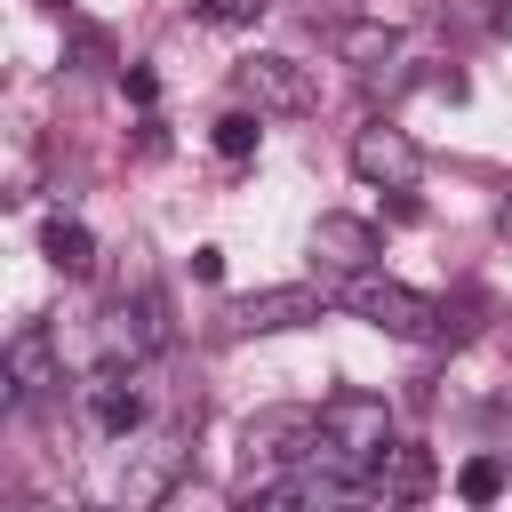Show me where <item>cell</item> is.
Masks as SVG:
<instances>
[{"label": "cell", "instance_id": "6da1fadb", "mask_svg": "<svg viewBox=\"0 0 512 512\" xmlns=\"http://www.w3.org/2000/svg\"><path fill=\"white\" fill-rule=\"evenodd\" d=\"M392 440H400V424H392V400L384 392H328L320 400V448H312V464H328V472H344L352 488H368V472L392 456Z\"/></svg>", "mask_w": 512, "mask_h": 512}, {"label": "cell", "instance_id": "7a4b0ae2", "mask_svg": "<svg viewBox=\"0 0 512 512\" xmlns=\"http://www.w3.org/2000/svg\"><path fill=\"white\" fill-rule=\"evenodd\" d=\"M336 304H344V312H360V320H368V328H384V336H408V344H424V336H440V328H448V312H440L432 296H416V288L384 280L376 264H368V272H344V280H336Z\"/></svg>", "mask_w": 512, "mask_h": 512}, {"label": "cell", "instance_id": "3957f363", "mask_svg": "<svg viewBox=\"0 0 512 512\" xmlns=\"http://www.w3.org/2000/svg\"><path fill=\"white\" fill-rule=\"evenodd\" d=\"M312 448H320V408H256L240 424V480L312 464Z\"/></svg>", "mask_w": 512, "mask_h": 512}, {"label": "cell", "instance_id": "277c9868", "mask_svg": "<svg viewBox=\"0 0 512 512\" xmlns=\"http://www.w3.org/2000/svg\"><path fill=\"white\" fill-rule=\"evenodd\" d=\"M352 176L376 184V192H416V184H424V152H416L408 128L368 120V128H352Z\"/></svg>", "mask_w": 512, "mask_h": 512}, {"label": "cell", "instance_id": "5b68a950", "mask_svg": "<svg viewBox=\"0 0 512 512\" xmlns=\"http://www.w3.org/2000/svg\"><path fill=\"white\" fill-rule=\"evenodd\" d=\"M232 80H240V96H248L264 120H304V112L320 104V88H312V72H304L296 56H248Z\"/></svg>", "mask_w": 512, "mask_h": 512}, {"label": "cell", "instance_id": "8992f818", "mask_svg": "<svg viewBox=\"0 0 512 512\" xmlns=\"http://www.w3.org/2000/svg\"><path fill=\"white\" fill-rule=\"evenodd\" d=\"M152 352H168V304H160V288H136V296H112L104 304V360H152Z\"/></svg>", "mask_w": 512, "mask_h": 512}, {"label": "cell", "instance_id": "52a82bcc", "mask_svg": "<svg viewBox=\"0 0 512 512\" xmlns=\"http://www.w3.org/2000/svg\"><path fill=\"white\" fill-rule=\"evenodd\" d=\"M192 472V448H184V432H152L144 448H128V472H120V504L128 512H152V504H168L176 496V480Z\"/></svg>", "mask_w": 512, "mask_h": 512}, {"label": "cell", "instance_id": "ba28073f", "mask_svg": "<svg viewBox=\"0 0 512 512\" xmlns=\"http://www.w3.org/2000/svg\"><path fill=\"white\" fill-rule=\"evenodd\" d=\"M320 312H328V296L304 288V280H288V288L240 296V304L224 312V328H232V336H272V328H304V320H320Z\"/></svg>", "mask_w": 512, "mask_h": 512}, {"label": "cell", "instance_id": "9c48e42d", "mask_svg": "<svg viewBox=\"0 0 512 512\" xmlns=\"http://www.w3.org/2000/svg\"><path fill=\"white\" fill-rule=\"evenodd\" d=\"M312 264L320 272H368V264H384V232L368 224V216H344V208H328L320 224H312Z\"/></svg>", "mask_w": 512, "mask_h": 512}, {"label": "cell", "instance_id": "30bf717a", "mask_svg": "<svg viewBox=\"0 0 512 512\" xmlns=\"http://www.w3.org/2000/svg\"><path fill=\"white\" fill-rule=\"evenodd\" d=\"M64 384V360H56V336L40 328V320H24L16 336H8V400L16 408H32V400H48Z\"/></svg>", "mask_w": 512, "mask_h": 512}, {"label": "cell", "instance_id": "8fae6325", "mask_svg": "<svg viewBox=\"0 0 512 512\" xmlns=\"http://www.w3.org/2000/svg\"><path fill=\"white\" fill-rule=\"evenodd\" d=\"M80 400H88V424H96L104 440H128V432L144 424V392H136V368H128V360H104V368L80 384Z\"/></svg>", "mask_w": 512, "mask_h": 512}, {"label": "cell", "instance_id": "7c38bea8", "mask_svg": "<svg viewBox=\"0 0 512 512\" xmlns=\"http://www.w3.org/2000/svg\"><path fill=\"white\" fill-rule=\"evenodd\" d=\"M368 496H384V504H416V496H432V448L392 440V456L368 472Z\"/></svg>", "mask_w": 512, "mask_h": 512}, {"label": "cell", "instance_id": "4fadbf2b", "mask_svg": "<svg viewBox=\"0 0 512 512\" xmlns=\"http://www.w3.org/2000/svg\"><path fill=\"white\" fill-rule=\"evenodd\" d=\"M40 256H48L64 280H88V272H96V232H88L80 216H48V224H40Z\"/></svg>", "mask_w": 512, "mask_h": 512}, {"label": "cell", "instance_id": "5bb4252c", "mask_svg": "<svg viewBox=\"0 0 512 512\" xmlns=\"http://www.w3.org/2000/svg\"><path fill=\"white\" fill-rule=\"evenodd\" d=\"M336 56L360 64V72H376V64L400 56V32H392V24H344V32H336Z\"/></svg>", "mask_w": 512, "mask_h": 512}, {"label": "cell", "instance_id": "9a60e30c", "mask_svg": "<svg viewBox=\"0 0 512 512\" xmlns=\"http://www.w3.org/2000/svg\"><path fill=\"white\" fill-rule=\"evenodd\" d=\"M256 120H264L256 104H248V112H224V120L208 128V144H216V160H256V136H264Z\"/></svg>", "mask_w": 512, "mask_h": 512}, {"label": "cell", "instance_id": "2e32d148", "mask_svg": "<svg viewBox=\"0 0 512 512\" xmlns=\"http://www.w3.org/2000/svg\"><path fill=\"white\" fill-rule=\"evenodd\" d=\"M456 496H464V504H496V496H504V464H496V456H472V464L456 472Z\"/></svg>", "mask_w": 512, "mask_h": 512}, {"label": "cell", "instance_id": "e0dca14e", "mask_svg": "<svg viewBox=\"0 0 512 512\" xmlns=\"http://www.w3.org/2000/svg\"><path fill=\"white\" fill-rule=\"evenodd\" d=\"M200 8V24H224V32H240V24H256L272 0H192Z\"/></svg>", "mask_w": 512, "mask_h": 512}, {"label": "cell", "instance_id": "ac0fdd59", "mask_svg": "<svg viewBox=\"0 0 512 512\" xmlns=\"http://www.w3.org/2000/svg\"><path fill=\"white\" fill-rule=\"evenodd\" d=\"M192 280H224V256L216 248H192Z\"/></svg>", "mask_w": 512, "mask_h": 512}, {"label": "cell", "instance_id": "d6986e66", "mask_svg": "<svg viewBox=\"0 0 512 512\" xmlns=\"http://www.w3.org/2000/svg\"><path fill=\"white\" fill-rule=\"evenodd\" d=\"M496 232H512V184H504V200H496Z\"/></svg>", "mask_w": 512, "mask_h": 512}, {"label": "cell", "instance_id": "ffe728a7", "mask_svg": "<svg viewBox=\"0 0 512 512\" xmlns=\"http://www.w3.org/2000/svg\"><path fill=\"white\" fill-rule=\"evenodd\" d=\"M496 32H504V40H512V8H496Z\"/></svg>", "mask_w": 512, "mask_h": 512}, {"label": "cell", "instance_id": "44dd1931", "mask_svg": "<svg viewBox=\"0 0 512 512\" xmlns=\"http://www.w3.org/2000/svg\"><path fill=\"white\" fill-rule=\"evenodd\" d=\"M48 8H72V0H48Z\"/></svg>", "mask_w": 512, "mask_h": 512}, {"label": "cell", "instance_id": "7402d4cb", "mask_svg": "<svg viewBox=\"0 0 512 512\" xmlns=\"http://www.w3.org/2000/svg\"><path fill=\"white\" fill-rule=\"evenodd\" d=\"M504 416H512V408H504Z\"/></svg>", "mask_w": 512, "mask_h": 512}]
</instances>
